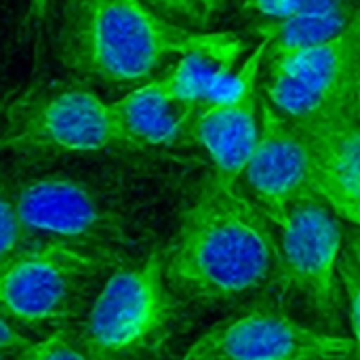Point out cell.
Instances as JSON below:
<instances>
[{
    "label": "cell",
    "instance_id": "17",
    "mask_svg": "<svg viewBox=\"0 0 360 360\" xmlns=\"http://www.w3.org/2000/svg\"><path fill=\"white\" fill-rule=\"evenodd\" d=\"M152 13L184 25V27H207L211 15L196 0H137Z\"/></svg>",
    "mask_w": 360,
    "mask_h": 360
},
{
    "label": "cell",
    "instance_id": "16",
    "mask_svg": "<svg viewBox=\"0 0 360 360\" xmlns=\"http://www.w3.org/2000/svg\"><path fill=\"white\" fill-rule=\"evenodd\" d=\"M27 238L30 236L19 219L13 194L0 190V266L23 251Z\"/></svg>",
    "mask_w": 360,
    "mask_h": 360
},
{
    "label": "cell",
    "instance_id": "9",
    "mask_svg": "<svg viewBox=\"0 0 360 360\" xmlns=\"http://www.w3.org/2000/svg\"><path fill=\"white\" fill-rule=\"evenodd\" d=\"M354 340L300 325L278 312H249L202 333L179 360H348Z\"/></svg>",
    "mask_w": 360,
    "mask_h": 360
},
{
    "label": "cell",
    "instance_id": "19",
    "mask_svg": "<svg viewBox=\"0 0 360 360\" xmlns=\"http://www.w3.org/2000/svg\"><path fill=\"white\" fill-rule=\"evenodd\" d=\"M17 360H89L82 350L65 340L63 335H51L49 340L30 344L23 352H19Z\"/></svg>",
    "mask_w": 360,
    "mask_h": 360
},
{
    "label": "cell",
    "instance_id": "25",
    "mask_svg": "<svg viewBox=\"0 0 360 360\" xmlns=\"http://www.w3.org/2000/svg\"><path fill=\"white\" fill-rule=\"evenodd\" d=\"M0 360H6L4 359V352H0Z\"/></svg>",
    "mask_w": 360,
    "mask_h": 360
},
{
    "label": "cell",
    "instance_id": "7",
    "mask_svg": "<svg viewBox=\"0 0 360 360\" xmlns=\"http://www.w3.org/2000/svg\"><path fill=\"white\" fill-rule=\"evenodd\" d=\"M262 97L293 122L329 112L350 89L360 65V6L348 30L306 51L264 61Z\"/></svg>",
    "mask_w": 360,
    "mask_h": 360
},
{
    "label": "cell",
    "instance_id": "5",
    "mask_svg": "<svg viewBox=\"0 0 360 360\" xmlns=\"http://www.w3.org/2000/svg\"><path fill=\"white\" fill-rule=\"evenodd\" d=\"M274 226L278 228V272L321 321L335 325L342 316L338 264L344 232L340 217L308 190Z\"/></svg>",
    "mask_w": 360,
    "mask_h": 360
},
{
    "label": "cell",
    "instance_id": "2",
    "mask_svg": "<svg viewBox=\"0 0 360 360\" xmlns=\"http://www.w3.org/2000/svg\"><path fill=\"white\" fill-rule=\"evenodd\" d=\"M219 34L177 25L137 0L57 2V59L76 76L105 84H146Z\"/></svg>",
    "mask_w": 360,
    "mask_h": 360
},
{
    "label": "cell",
    "instance_id": "12",
    "mask_svg": "<svg viewBox=\"0 0 360 360\" xmlns=\"http://www.w3.org/2000/svg\"><path fill=\"white\" fill-rule=\"evenodd\" d=\"M259 84L234 99L205 105L192 122V141L200 143L213 160L215 179L236 186L253 154L259 135Z\"/></svg>",
    "mask_w": 360,
    "mask_h": 360
},
{
    "label": "cell",
    "instance_id": "13",
    "mask_svg": "<svg viewBox=\"0 0 360 360\" xmlns=\"http://www.w3.org/2000/svg\"><path fill=\"white\" fill-rule=\"evenodd\" d=\"M112 112L122 146L143 150L192 141L190 133L198 108L177 99L160 74L114 101Z\"/></svg>",
    "mask_w": 360,
    "mask_h": 360
},
{
    "label": "cell",
    "instance_id": "15",
    "mask_svg": "<svg viewBox=\"0 0 360 360\" xmlns=\"http://www.w3.org/2000/svg\"><path fill=\"white\" fill-rule=\"evenodd\" d=\"M348 4H352V0H247L245 8L278 21L304 15H325Z\"/></svg>",
    "mask_w": 360,
    "mask_h": 360
},
{
    "label": "cell",
    "instance_id": "1",
    "mask_svg": "<svg viewBox=\"0 0 360 360\" xmlns=\"http://www.w3.org/2000/svg\"><path fill=\"white\" fill-rule=\"evenodd\" d=\"M162 268L171 291L190 300L249 295L278 270L272 221L236 186L213 177L184 211Z\"/></svg>",
    "mask_w": 360,
    "mask_h": 360
},
{
    "label": "cell",
    "instance_id": "4",
    "mask_svg": "<svg viewBox=\"0 0 360 360\" xmlns=\"http://www.w3.org/2000/svg\"><path fill=\"white\" fill-rule=\"evenodd\" d=\"M173 306V291L158 251L139 266H120L95 295L78 335V348L89 360L141 359L165 342Z\"/></svg>",
    "mask_w": 360,
    "mask_h": 360
},
{
    "label": "cell",
    "instance_id": "6",
    "mask_svg": "<svg viewBox=\"0 0 360 360\" xmlns=\"http://www.w3.org/2000/svg\"><path fill=\"white\" fill-rule=\"evenodd\" d=\"M124 148L112 103L82 84H55L15 110L0 150L101 152Z\"/></svg>",
    "mask_w": 360,
    "mask_h": 360
},
{
    "label": "cell",
    "instance_id": "21",
    "mask_svg": "<svg viewBox=\"0 0 360 360\" xmlns=\"http://www.w3.org/2000/svg\"><path fill=\"white\" fill-rule=\"evenodd\" d=\"M32 342H27L23 335L17 333L4 319H0V352H23L30 348Z\"/></svg>",
    "mask_w": 360,
    "mask_h": 360
},
{
    "label": "cell",
    "instance_id": "11",
    "mask_svg": "<svg viewBox=\"0 0 360 360\" xmlns=\"http://www.w3.org/2000/svg\"><path fill=\"white\" fill-rule=\"evenodd\" d=\"M312 162V148L300 124L278 114L262 97L259 135L243 177L272 224L283 219L300 194L310 190Z\"/></svg>",
    "mask_w": 360,
    "mask_h": 360
},
{
    "label": "cell",
    "instance_id": "10",
    "mask_svg": "<svg viewBox=\"0 0 360 360\" xmlns=\"http://www.w3.org/2000/svg\"><path fill=\"white\" fill-rule=\"evenodd\" d=\"M297 124L314 156L310 190L360 230V65L350 89L329 112Z\"/></svg>",
    "mask_w": 360,
    "mask_h": 360
},
{
    "label": "cell",
    "instance_id": "3",
    "mask_svg": "<svg viewBox=\"0 0 360 360\" xmlns=\"http://www.w3.org/2000/svg\"><path fill=\"white\" fill-rule=\"evenodd\" d=\"M120 268L116 253L61 243L25 247L0 266V319L23 327L78 319L101 278Z\"/></svg>",
    "mask_w": 360,
    "mask_h": 360
},
{
    "label": "cell",
    "instance_id": "23",
    "mask_svg": "<svg viewBox=\"0 0 360 360\" xmlns=\"http://www.w3.org/2000/svg\"><path fill=\"white\" fill-rule=\"evenodd\" d=\"M348 253L354 257V262L359 264L360 268V230L350 232V247H348Z\"/></svg>",
    "mask_w": 360,
    "mask_h": 360
},
{
    "label": "cell",
    "instance_id": "18",
    "mask_svg": "<svg viewBox=\"0 0 360 360\" xmlns=\"http://www.w3.org/2000/svg\"><path fill=\"white\" fill-rule=\"evenodd\" d=\"M338 276H340V285L348 297L350 327L354 333V338H352L354 340V354L360 356V268L348 251L340 255Z\"/></svg>",
    "mask_w": 360,
    "mask_h": 360
},
{
    "label": "cell",
    "instance_id": "22",
    "mask_svg": "<svg viewBox=\"0 0 360 360\" xmlns=\"http://www.w3.org/2000/svg\"><path fill=\"white\" fill-rule=\"evenodd\" d=\"M211 17L215 15V13H221L224 8H226V0H196Z\"/></svg>",
    "mask_w": 360,
    "mask_h": 360
},
{
    "label": "cell",
    "instance_id": "14",
    "mask_svg": "<svg viewBox=\"0 0 360 360\" xmlns=\"http://www.w3.org/2000/svg\"><path fill=\"white\" fill-rule=\"evenodd\" d=\"M359 6L360 4L352 2L344 8H338V11L325 13V15H304V17H291V19L262 23L257 27V34L268 42L264 61L281 57V55L306 51L312 46H321V44L342 36L348 30Z\"/></svg>",
    "mask_w": 360,
    "mask_h": 360
},
{
    "label": "cell",
    "instance_id": "20",
    "mask_svg": "<svg viewBox=\"0 0 360 360\" xmlns=\"http://www.w3.org/2000/svg\"><path fill=\"white\" fill-rule=\"evenodd\" d=\"M59 0H27V13H25V25L36 36V42L44 36V25L49 23V17L57 11Z\"/></svg>",
    "mask_w": 360,
    "mask_h": 360
},
{
    "label": "cell",
    "instance_id": "8",
    "mask_svg": "<svg viewBox=\"0 0 360 360\" xmlns=\"http://www.w3.org/2000/svg\"><path fill=\"white\" fill-rule=\"evenodd\" d=\"M11 194L30 238L116 255V247L127 245L120 217L74 179H32Z\"/></svg>",
    "mask_w": 360,
    "mask_h": 360
},
{
    "label": "cell",
    "instance_id": "24",
    "mask_svg": "<svg viewBox=\"0 0 360 360\" xmlns=\"http://www.w3.org/2000/svg\"><path fill=\"white\" fill-rule=\"evenodd\" d=\"M0 44H2V23H0Z\"/></svg>",
    "mask_w": 360,
    "mask_h": 360
}]
</instances>
